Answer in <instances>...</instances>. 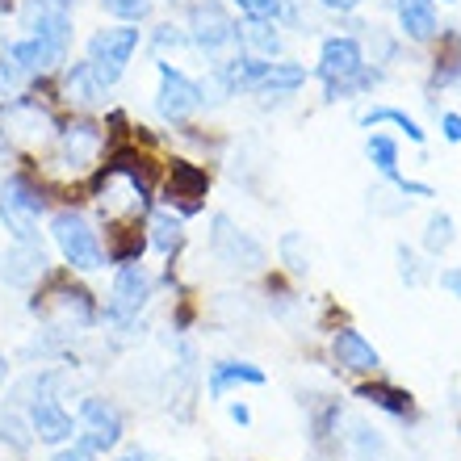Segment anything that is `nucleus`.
<instances>
[{"instance_id":"c756f323","label":"nucleus","mask_w":461,"mask_h":461,"mask_svg":"<svg viewBox=\"0 0 461 461\" xmlns=\"http://www.w3.org/2000/svg\"><path fill=\"white\" fill-rule=\"evenodd\" d=\"M348 440H352V453H357V461H377L382 453H386V440H382V432H377V428H369V424H352Z\"/></svg>"},{"instance_id":"6e6552de","label":"nucleus","mask_w":461,"mask_h":461,"mask_svg":"<svg viewBox=\"0 0 461 461\" xmlns=\"http://www.w3.org/2000/svg\"><path fill=\"white\" fill-rule=\"evenodd\" d=\"M365 68V50L357 38L348 34H336V38H323V47H319V80L328 85V101H336L348 80H357Z\"/></svg>"},{"instance_id":"c9c22d12","label":"nucleus","mask_w":461,"mask_h":461,"mask_svg":"<svg viewBox=\"0 0 461 461\" xmlns=\"http://www.w3.org/2000/svg\"><path fill=\"white\" fill-rule=\"evenodd\" d=\"M181 42H189V34H185V30H176V25H159L156 38H151V47H156V50H168V47L176 50Z\"/></svg>"},{"instance_id":"2eb2a0df","label":"nucleus","mask_w":461,"mask_h":461,"mask_svg":"<svg viewBox=\"0 0 461 461\" xmlns=\"http://www.w3.org/2000/svg\"><path fill=\"white\" fill-rule=\"evenodd\" d=\"M0 126H5V139H22V143H38L47 139L55 126H50V113L38 105L34 97H17L5 105L0 113Z\"/></svg>"},{"instance_id":"0eeeda50","label":"nucleus","mask_w":461,"mask_h":461,"mask_svg":"<svg viewBox=\"0 0 461 461\" xmlns=\"http://www.w3.org/2000/svg\"><path fill=\"white\" fill-rule=\"evenodd\" d=\"M76 432H80V445L88 453H113L122 445V411L113 407L110 399H101V394H88L80 402V420H76Z\"/></svg>"},{"instance_id":"f3484780","label":"nucleus","mask_w":461,"mask_h":461,"mask_svg":"<svg viewBox=\"0 0 461 461\" xmlns=\"http://www.w3.org/2000/svg\"><path fill=\"white\" fill-rule=\"evenodd\" d=\"M265 382H268L265 369L252 361H214L206 377V390L210 399H227L230 386H265Z\"/></svg>"},{"instance_id":"cd10ccee","label":"nucleus","mask_w":461,"mask_h":461,"mask_svg":"<svg viewBox=\"0 0 461 461\" xmlns=\"http://www.w3.org/2000/svg\"><path fill=\"white\" fill-rule=\"evenodd\" d=\"M0 445L13 453H25L34 445V432H30V420L13 411V407H0Z\"/></svg>"},{"instance_id":"c03bdc74","label":"nucleus","mask_w":461,"mask_h":461,"mask_svg":"<svg viewBox=\"0 0 461 461\" xmlns=\"http://www.w3.org/2000/svg\"><path fill=\"white\" fill-rule=\"evenodd\" d=\"M9 377V361H5V352H0V382Z\"/></svg>"},{"instance_id":"dca6fc26","label":"nucleus","mask_w":461,"mask_h":461,"mask_svg":"<svg viewBox=\"0 0 461 461\" xmlns=\"http://www.w3.org/2000/svg\"><path fill=\"white\" fill-rule=\"evenodd\" d=\"M331 357H336V365L348 369V374H377V369H382V352L365 340L357 328H340L331 336Z\"/></svg>"},{"instance_id":"393cba45","label":"nucleus","mask_w":461,"mask_h":461,"mask_svg":"<svg viewBox=\"0 0 461 461\" xmlns=\"http://www.w3.org/2000/svg\"><path fill=\"white\" fill-rule=\"evenodd\" d=\"M357 394H361L365 402L382 407V411L399 415V420H407V415L415 411V407H411V394H407V390H399V386H382V382H374V386H361Z\"/></svg>"},{"instance_id":"f03ea898","label":"nucleus","mask_w":461,"mask_h":461,"mask_svg":"<svg viewBox=\"0 0 461 461\" xmlns=\"http://www.w3.org/2000/svg\"><path fill=\"white\" fill-rule=\"evenodd\" d=\"M47 210V197L25 172H13L0 185V222L13 235V243H42L38 240V214Z\"/></svg>"},{"instance_id":"58836bf2","label":"nucleus","mask_w":461,"mask_h":461,"mask_svg":"<svg viewBox=\"0 0 461 461\" xmlns=\"http://www.w3.org/2000/svg\"><path fill=\"white\" fill-rule=\"evenodd\" d=\"M440 290H449L453 298L461 303V265H453V268H440Z\"/></svg>"},{"instance_id":"7ed1b4c3","label":"nucleus","mask_w":461,"mask_h":461,"mask_svg":"<svg viewBox=\"0 0 461 461\" xmlns=\"http://www.w3.org/2000/svg\"><path fill=\"white\" fill-rule=\"evenodd\" d=\"M50 240H55V248L63 252V260L72 268H80V273L105 268V248H101L97 230H93V222H88L80 210H59V214L50 219Z\"/></svg>"},{"instance_id":"4c0bfd02","label":"nucleus","mask_w":461,"mask_h":461,"mask_svg":"<svg viewBox=\"0 0 461 461\" xmlns=\"http://www.w3.org/2000/svg\"><path fill=\"white\" fill-rule=\"evenodd\" d=\"M50 461H97V453H88L80 440H72V445H59Z\"/></svg>"},{"instance_id":"39448f33","label":"nucleus","mask_w":461,"mask_h":461,"mask_svg":"<svg viewBox=\"0 0 461 461\" xmlns=\"http://www.w3.org/2000/svg\"><path fill=\"white\" fill-rule=\"evenodd\" d=\"M101 147H105V131H101L97 122L88 118H76L68 122L59 131V151H55V159L47 164V172H55V176H85L93 164H97Z\"/></svg>"},{"instance_id":"1a4fd4ad","label":"nucleus","mask_w":461,"mask_h":461,"mask_svg":"<svg viewBox=\"0 0 461 461\" xmlns=\"http://www.w3.org/2000/svg\"><path fill=\"white\" fill-rule=\"evenodd\" d=\"M151 290H156V281H151V273L143 268V260H134V265H118V273H113V290H110V306H105V319H110V323H126V319H134L147 306Z\"/></svg>"},{"instance_id":"b1692460","label":"nucleus","mask_w":461,"mask_h":461,"mask_svg":"<svg viewBox=\"0 0 461 461\" xmlns=\"http://www.w3.org/2000/svg\"><path fill=\"white\" fill-rule=\"evenodd\" d=\"M63 93H68V101H76V105H93V101L105 97V88L97 85V76H93L88 63H76L72 72L63 76Z\"/></svg>"},{"instance_id":"ddd939ff","label":"nucleus","mask_w":461,"mask_h":461,"mask_svg":"<svg viewBox=\"0 0 461 461\" xmlns=\"http://www.w3.org/2000/svg\"><path fill=\"white\" fill-rule=\"evenodd\" d=\"M30 432L42 445H72L76 440V415L63 411L59 399H34L30 402Z\"/></svg>"},{"instance_id":"5701e85b","label":"nucleus","mask_w":461,"mask_h":461,"mask_svg":"<svg viewBox=\"0 0 461 461\" xmlns=\"http://www.w3.org/2000/svg\"><path fill=\"white\" fill-rule=\"evenodd\" d=\"M147 248V235L139 222H110V243H105V260L113 265H134Z\"/></svg>"},{"instance_id":"ea45409f","label":"nucleus","mask_w":461,"mask_h":461,"mask_svg":"<svg viewBox=\"0 0 461 461\" xmlns=\"http://www.w3.org/2000/svg\"><path fill=\"white\" fill-rule=\"evenodd\" d=\"M440 134H445L449 143H461V113H445V118H440Z\"/></svg>"},{"instance_id":"79ce46f5","label":"nucleus","mask_w":461,"mask_h":461,"mask_svg":"<svg viewBox=\"0 0 461 461\" xmlns=\"http://www.w3.org/2000/svg\"><path fill=\"white\" fill-rule=\"evenodd\" d=\"M230 424L248 428V424H252V411H248V407H243V402H230Z\"/></svg>"},{"instance_id":"473e14b6","label":"nucleus","mask_w":461,"mask_h":461,"mask_svg":"<svg viewBox=\"0 0 461 461\" xmlns=\"http://www.w3.org/2000/svg\"><path fill=\"white\" fill-rule=\"evenodd\" d=\"M105 5V13H113V17H122L126 25L143 22L147 13H151V0H101Z\"/></svg>"},{"instance_id":"bb28decb","label":"nucleus","mask_w":461,"mask_h":461,"mask_svg":"<svg viewBox=\"0 0 461 461\" xmlns=\"http://www.w3.org/2000/svg\"><path fill=\"white\" fill-rule=\"evenodd\" d=\"M382 122H390V126L407 131V139H411V143H424V126H420V122H415L407 110H394V105H377V110H365V113H361V126H382Z\"/></svg>"},{"instance_id":"6ab92c4d","label":"nucleus","mask_w":461,"mask_h":461,"mask_svg":"<svg viewBox=\"0 0 461 461\" xmlns=\"http://www.w3.org/2000/svg\"><path fill=\"white\" fill-rule=\"evenodd\" d=\"M306 85V68L303 63H290V59H281V63H268V72H265V80L256 85V97H273V101H285V97H294L298 88Z\"/></svg>"},{"instance_id":"423d86ee","label":"nucleus","mask_w":461,"mask_h":461,"mask_svg":"<svg viewBox=\"0 0 461 461\" xmlns=\"http://www.w3.org/2000/svg\"><path fill=\"white\" fill-rule=\"evenodd\" d=\"M210 256L219 260L227 273H260L265 268V243L252 240L248 230H240L235 222L227 219V214H214V222H210Z\"/></svg>"},{"instance_id":"72a5a7b5","label":"nucleus","mask_w":461,"mask_h":461,"mask_svg":"<svg viewBox=\"0 0 461 461\" xmlns=\"http://www.w3.org/2000/svg\"><path fill=\"white\" fill-rule=\"evenodd\" d=\"M399 273L407 285H424V277H428L424 265H420V256H415L407 243H399Z\"/></svg>"},{"instance_id":"412c9836","label":"nucleus","mask_w":461,"mask_h":461,"mask_svg":"<svg viewBox=\"0 0 461 461\" xmlns=\"http://www.w3.org/2000/svg\"><path fill=\"white\" fill-rule=\"evenodd\" d=\"M147 243L164 256H176L185 248V219L172 210H156L147 214Z\"/></svg>"},{"instance_id":"20e7f679","label":"nucleus","mask_w":461,"mask_h":461,"mask_svg":"<svg viewBox=\"0 0 461 461\" xmlns=\"http://www.w3.org/2000/svg\"><path fill=\"white\" fill-rule=\"evenodd\" d=\"M139 25H110V30H97V34L88 38V68H93V76H97L101 88H110L122 80V72H126V63H131V55L139 50Z\"/></svg>"},{"instance_id":"c85d7f7f","label":"nucleus","mask_w":461,"mask_h":461,"mask_svg":"<svg viewBox=\"0 0 461 461\" xmlns=\"http://www.w3.org/2000/svg\"><path fill=\"white\" fill-rule=\"evenodd\" d=\"M453 240H457V227H453V219L440 210V214H432L428 219V227H424V248L432 256H440V252H449L453 248Z\"/></svg>"},{"instance_id":"f257e3e1","label":"nucleus","mask_w":461,"mask_h":461,"mask_svg":"<svg viewBox=\"0 0 461 461\" xmlns=\"http://www.w3.org/2000/svg\"><path fill=\"white\" fill-rule=\"evenodd\" d=\"M30 311L42 319H50L55 331H80V328H93L97 323V306H93V294L85 285H72V277L63 273H50L47 277V290L34 294Z\"/></svg>"},{"instance_id":"2f4dec72","label":"nucleus","mask_w":461,"mask_h":461,"mask_svg":"<svg viewBox=\"0 0 461 461\" xmlns=\"http://www.w3.org/2000/svg\"><path fill=\"white\" fill-rule=\"evenodd\" d=\"M432 85L437 88H449V85H461V38H453V47L445 50L437 59V72H432Z\"/></svg>"},{"instance_id":"a211bd4d","label":"nucleus","mask_w":461,"mask_h":461,"mask_svg":"<svg viewBox=\"0 0 461 461\" xmlns=\"http://www.w3.org/2000/svg\"><path fill=\"white\" fill-rule=\"evenodd\" d=\"M394 13H399L402 34L411 38V42H432V38L440 34L432 0H394Z\"/></svg>"},{"instance_id":"aec40b11","label":"nucleus","mask_w":461,"mask_h":461,"mask_svg":"<svg viewBox=\"0 0 461 461\" xmlns=\"http://www.w3.org/2000/svg\"><path fill=\"white\" fill-rule=\"evenodd\" d=\"M235 38L248 55H260V59H277L281 55V34L273 22H260V17H243L235 25Z\"/></svg>"},{"instance_id":"e433bc0d","label":"nucleus","mask_w":461,"mask_h":461,"mask_svg":"<svg viewBox=\"0 0 461 461\" xmlns=\"http://www.w3.org/2000/svg\"><path fill=\"white\" fill-rule=\"evenodd\" d=\"M22 80H25V72L9 59V55H5V59H0V93H13V88L22 85Z\"/></svg>"},{"instance_id":"f704fd0d","label":"nucleus","mask_w":461,"mask_h":461,"mask_svg":"<svg viewBox=\"0 0 461 461\" xmlns=\"http://www.w3.org/2000/svg\"><path fill=\"white\" fill-rule=\"evenodd\" d=\"M243 17H260V22H277L281 17V0H235Z\"/></svg>"},{"instance_id":"9b49d317","label":"nucleus","mask_w":461,"mask_h":461,"mask_svg":"<svg viewBox=\"0 0 461 461\" xmlns=\"http://www.w3.org/2000/svg\"><path fill=\"white\" fill-rule=\"evenodd\" d=\"M185 34H189V42L197 50H219L227 42H235V22H230V13L222 9L219 0H194Z\"/></svg>"},{"instance_id":"a19ab883","label":"nucleus","mask_w":461,"mask_h":461,"mask_svg":"<svg viewBox=\"0 0 461 461\" xmlns=\"http://www.w3.org/2000/svg\"><path fill=\"white\" fill-rule=\"evenodd\" d=\"M323 9H331V13H352V9H361L365 0H319Z\"/></svg>"},{"instance_id":"4be33fe9","label":"nucleus","mask_w":461,"mask_h":461,"mask_svg":"<svg viewBox=\"0 0 461 461\" xmlns=\"http://www.w3.org/2000/svg\"><path fill=\"white\" fill-rule=\"evenodd\" d=\"M9 59L17 63L25 76H42V72H50V68H59L63 55H59V50H50L42 38L30 34V38H22V42H13V47H9Z\"/></svg>"},{"instance_id":"f8f14e48","label":"nucleus","mask_w":461,"mask_h":461,"mask_svg":"<svg viewBox=\"0 0 461 461\" xmlns=\"http://www.w3.org/2000/svg\"><path fill=\"white\" fill-rule=\"evenodd\" d=\"M210 189V176L206 168H197V164H189V159H176L168 172V185H164V202L168 206H176V214H194V210H202V197H206Z\"/></svg>"},{"instance_id":"37998d69","label":"nucleus","mask_w":461,"mask_h":461,"mask_svg":"<svg viewBox=\"0 0 461 461\" xmlns=\"http://www.w3.org/2000/svg\"><path fill=\"white\" fill-rule=\"evenodd\" d=\"M118 461H147V449H139V445H131V449L122 453Z\"/></svg>"},{"instance_id":"4468645a","label":"nucleus","mask_w":461,"mask_h":461,"mask_svg":"<svg viewBox=\"0 0 461 461\" xmlns=\"http://www.w3.org/2000/svg\"><path fill=\"white\" fill-rule=\"evenodd\" d=\"M0 277L5 285H17V290H30L47 277V252L42 243H13L9 252H0Z\"/></svg>"},{"instance_id":"7c9ffc66","label":"nucleus","mask_w":461,"mask_h":461,"mask_svg":"<svg viewBox=\"0 0 461 461\" xmlns=\"http://www.w3.org/2000/svg\"><path fill=\"white\" fill-rule=\"evenodd\" d=\"M277 252H281V260L290 265V273H306V268H311V252H306V240L298 230H285V235H281Z\"/></svg>"},{"instance_id":"a878e982","label":"nucleus","mask_w":461,"mask_h":461,"mask_svg":"<svg viewBox=\"0 0 461 461\" xmlns=\"http://www.w3.org/2000/svg\"><path fill=\"white\" fill-rule=\"evenodd\" d=\"M365 156L374 159V168L382 172L390 185L402 176V172H399V143H394V139H386V134H369V139H365Z\"/></svg>"},{"instance_id":"9d476101","label":"nucleus","mask_w":461,"mask_h":461,"mask_svg":"<svg viewBox=\"0 0 461 461\" xmlns=\"http://www.w3.org/2000/svg\"><path fill=\"white\" fill-rule=\"evenodd\" d=\"M202 110V85L189 80L181 68L172 63H159V93H156V113L172 126H181L189 113Z\"/></svg>"}]
</instances>
